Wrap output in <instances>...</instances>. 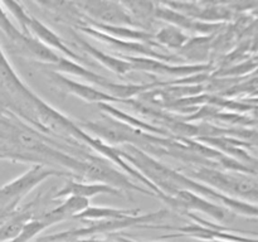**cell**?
I'll use <instances>...</instances> for the list:
<instances>
[{"label": "cell", "mask_w": 258, "mask_h": 242, "mask_svg": "<svg viewBox=\"0 0 258 242\" xmlns=\"http://www.w3.org/2000/svg\"><path fill=\"white\" fill-rule=\"evenodd\" d=\"M169 217L168 209H160V211L150 212L148 214H139L134 217H126L121 219H111V221H97L91 223L90 226L81 227V228L70 229V231L60 232L58 234L42 237L37 242H70L81 238H91L97 234L102 233H113V232L122 231L130 227H140L149 223L163 221L164 218Z\"/></svg>", "instance_id": "cell-1"}, {"label": "cell", "mask_w": 258, "mask_h": 242, "mask_svg": "<svg viewBox=\"0 0 258 242\" xmlns=\"http://www.w3.org/2000/svg\"><path fill=\"white\" fill-rule=\"evenodd\" d=\"M188 178L198 179L199 183L219 192L227 197L238 199V197L244 199H251L256 202L257 198V183L254 179L248 176L236 175V174L223 173L208 166H201L197 169H185Z\"/></svg>", "instance_id": "cell-2"}, {"label": "cell", "mask_w": 258, "mask_h": 242, "mask_svg": "<svg viewBox=\"0 0 258 242\" xmlns=\"http://www.w3.org/2000/svg\"><path fill=\"white\" fill-rule=\"evenodd\" d=\"M78 174L90 182L107 184V186L113 187V188L120 189V191L140 192L143 194L156 197L151 191L141 188L138 184L131 182V179L127 175L112 168L108 164V161H106V159L103 158L87 156L85 160H81V168Z\"/></svg>", "instance_id": "cell-3"}, {"label": "cell", "mask_w": 258, "mask_h": 242, "mask_svg": "<svg viewBox=\"0 0 258 242\" xmlns=\"http://www.w3.org/2000/svg\"><path fill=\"white\" fill-rule=\"evenodd\" d=\"M62 176V175H72L71 173L55 170V169L47 168L43 164H35L32 168L28 169L25 173L19 175L18 178L13 179L9 183L0 187V204L9 207V203L13 204L15 202L20 201L24 196H27L32 189H34L38 184L42 183L44 179L49 176Z\"/></svg>", "instance_id": "cell-4"}, {"label": "cell", "mask_w": 258, "mask_h": 242, "mask_svg": "<svg viewBox=\"0 0 258 242\" xmlns=\"http://www.w3.org/2000/svg\"><path fill=\"white\" fill-rule=\"evenodd\" d=\"M75 5L77 8H81V10L87 14L88 19L98 23V24L140 29L121 3L87 0V2L76 3Z\"/></svg>", "instance_id": "cell-5"}, {"label": "cell", "mask_w": 258, "mask_h": 242, "mask_svg": "<svg viewBox=\"0 0 258 242\" xmlns=\"http://www.w3.org/2000/svg\"><path fill=\"white\" fill-rule=\"evenodd\" d=\"M116 57L127 60L133 67V71H141L148 73H158V75H168L174 77H190V76L204 73L211 68L209 65L198 63V65H170L163 60L154 59L148 57H133V55L118 54Z\"/></svg>", "instance_id": "cell-6"}, {"label": "cell", "mask_w": 258, "mask_h": 242, "mask_svg": "<svg viewBox=\"0 0 258 242\" xmlns=\"http://www.w3.org/2000/svg\"><path fill=\"white\" fill-rule=\"evenodd\" d=\"M169 206L174 209L183 212L198 211L204 214H208L216 221L223 222L231 221L233 213L229 209L224 208L221 204H217L214 202L208 201L198 194L193 193L190 191H179L174 197L169 198Z\"/></svg>", "instance_id": "cell-7"}, {"label": "cell", "mask_w": 258, "mask_h": 242, "mask_svg": "<svg viewBox=\"0 0 258 242\" xmlns=\"http://www.w3.org/2000/svg\"><path fill=\"white\" fill-rule=\"evenodd\" d=\"M50 78L53 82L57 83L59 87L64 88L68 93L76 96V97L85 100L87 102H95L97 105L100 103H110V102H120L115 97L110 96L108 93L103 92L100 88H96L93 86L87 85V83L78 82V81L68 78L66 76L60 75L57 72H50Z\"/></svg>", "instance_id": "cell-8"}, {"label": "cell", "mask_w": 258, "mask_h": 242, "mask_svg": "<svg viewBox=\"0 0 258 242\" xmlns=\"http://www.w3.org/2000/svg\"><path fill=\"white\" fill-rule=\"evenodd\" d=\"M28 32L32 37H34L35 39L39 40L40 43L48 47L49 49H55L59 50L66 58L73 60V62H77L80 65L83 66V63L86 62L81 55H78L77 53L73 52L54 32H53L50 28H48L47 25L43 24L39 19H37L35 17L29 15V19H28Z\"/></svg>", "instance_id": "cell-9"}, {"label": "cell", "mask_w": 258, "mask_h": 242, "mask_svg": "<svg viewBox=\"0 0 258 242\" xmlns=\"http://www.w3.org/2000/svg\"><path fill=\"white\" fill-rule=\"evenodd\" d=\"M101 194L121 196V191L102 183H83V182L68 180L59 191H57L54 198L81 197V198L90 199L95 196H101Z\"/></svg>", "instance_id": "cell-10"}, {"label": "cell", "mask_w": 258, "mask_h": 242, "mask_svg": "<svg viewBox=\"0 0 258 242\" xmlns=\"http://www.w3.org/2000/svg\"><path fill=\"white\" fill-rule=\"evenodd\" d=\"M88 207H90V199L81 198V197H68L60 206L42 214L39 218L47 224V227H50L67 218H72V217L75 218L77 214H80Z\"/></svg>", "instance_id": "cell-11"}, {"label": "cell", "mask_w": 258, "mask_h": 242, "mask_svg": "<svg viewBox=\"0 0 258 242\" xmlns=\"http://www.w3.org/2000/svg\"><path fill=\"white\" fill-rule=\"evenodd\" d=\"M75 39L77 40L78 47H81L82 49H85L86 52H87L88 54L93 58V59H96L97 62H100L101 65L105 66L106 68H108L110 71H112L113 73H117V75H120V76H125V75H127L128 72H131V71H133V67H131V65L127 62V60L121 59V58L116 57V55L107 54V53L102 52V50L97 49L96 47L91 45L90 43L86 42V40L82 39V38L77 37V35L75 37Z\"/></svg>", "instance_id": "cell-12"}, {"label": "cell", "mask_w": 258, "mask_h": 242, "mask_svg": "<svg viewBox=\"0 0 258 242\" xmlns=\"http://www.w3.org/2000/svg\"><path fill=\"white\" fill-rule=\"evenodd\" d=\"M140 209L130 208H112V207H88L85 211L75 217L80 221H111L121 219L126 217L139 216Z\"/></svg>", "instance_id": "cell-13"}, {"label": "cell", "mask_w": 258, "mask_h": 242, "mask_svg": "<svg viewBox=\"0 0 258 242\" xmlns=\"http://www.w3.org/2000/svg\"><path fill=\"white\" fill-rule=\"evenodd\" d=\"M122 7L138 24V27H150L155 19V4L150 2H122Z\"/></svg>", "instance_id": "cell-14"}, {"label": "cell", "mask_w": 258, "mask_h": 242, "mask_svg": "<svg viewBox=\"0 0 258 242\" xmlns=\"http://www.w3.org/2000/svg\"><path fill=\"white\" fill-rule=\"evenodd\" d=\"M154 40H155L156 44L165 45L170 49L180 50L189 40V35L185 34L184 30L179 29L174 25H166L154 35Z\"/></svg>", "instance_id": "cell-15"}, {"label": "cell", "mask_w": 258, "mask_h": 242, "mask_svg": "<svg viewBox=\"0 0 258 242\" xmlns=\"http://www.w3.org/2000/svg\"><path fill=\"white\" fill-rule=\"evenodd\" d=\"M211 37H197L189 38L188 42L184 44V47L180 49V53L185 58H189L191 60H203L206 59L207 54L209 52V43H211Z\"/></svg>", "instance_id": "cell-16"}, {"label": "cell", "mask_w": 258, "mask_h": 242, "mask_svg": "<svg viewBox=\"0 0 258 242\" xmlns=\"http://www.w3.org/2000/svg\"><path fill=\"white\" fill-rule=\"evenodd\" d=\"M45 228H48L47 224H45L39 217L35 219H30V221H28L27 223L23 226L20 233L10 242H29L32 241L34 237H37V234H39L40 232Z\"/></svg>", "instance_id": "cell-17"}, {"label": "cell", "mask_w": 258, "mask_h": 242, "mask_svg": "<svg viewBox=\"0 0 258 242\" xmlns=\"http://www.w3.org/2000/svg\"><path fill=\"white\" fill-rule=\"evenodd\" d=\"M2 7H5L10 13L13 14V17L17 19L18 24H19V29L22 30L23 34L30 35L28 32V19H29V14L24 10V8L19 4V3L15 2H4L0 3Z\"/></svg>", "instance_id": "cell-18"}, {"label": "cell", "mask_w": 258, "mask_h": 242, "mask_svg": "<svg viewBox=\"0 0 258 242\" xmlns=\"http://www.w3.org/2000/svg\"><path fill=\"white\" fill-rule=\"evenodd\" d=\"M117 241L118 242H144V241H134V239L127 238V237H117Z\"/></svg>", "instance_id": "cell-19"}, {"label": "cell", "mask_w": 258, "mask_h": 242, "mask_svg": "<svg viewBox=\"0 0 258 242\" xmlns=\"http://www.w3.org/2000/svg\"><path fill=\"white\" fill-rule=\"evenodd\" d=\"M203 242H231V241H222V239H214V241H203Z\"/></svg>", "instance_id": "cell-20"}]
</instances>
